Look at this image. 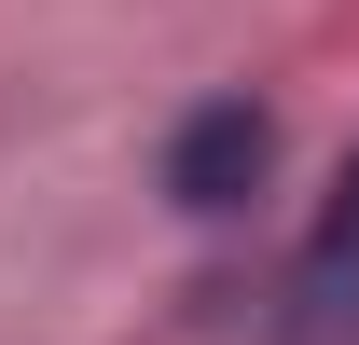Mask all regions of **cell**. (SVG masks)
<instances>
[{
    "instance_id": "cell-1",
    "label": "cell",
    "mask_w": 359,
    "mask_h": 345,
    "mask_svg": "<svg viewBox=\"0 0 359 345\" xmlns=\"http://www.w3.org/2000/svg\"><path fill=\"white\" fill-rule=\"evenodd\" d=\"M263 166H276V125L249 111V97H208V111H180V138H166V194H180L194 221L249 208V194H263Z\"/></svg>"
},
{
    "instance_id": "cell-2",
    "label": "cell",
    "mask_w": 359,
    "mask_h": 345,
    "mask_svg": "<svg viewBox=\"0 0 359 345\" xmlns=\"http://www.w3.org/2000/svg\"><path fill=\"white\" fill-rule=\"evenodd\" d=\"M318 276H346V262H359V152H346V180H332V208H318Z\"/></svg>"
}]
</instances>
